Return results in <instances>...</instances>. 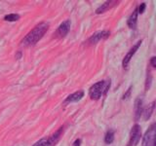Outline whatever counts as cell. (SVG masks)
<instances>
[{"label": "cell", "instance_id": "1", "mask_svg": "<svg viewBox=\"0 0 156 146\" xmlns=\"http://www.w3.org/2000/svg\"><path fill=\"white\" fill-rule=\"evenodd\" d=\"M49 24L47 23H40L34 27L32 30L27 34V36L23 38V45L24 46H32L36 44L40 39L43 37V35L48 31Z\"/></svg>", "mask_w": 156, "mask_h": 146}, {"label": "cell", "instance_id": "2", "mask_svg": "<svg viewBox=\"0 0 156 146\" xmlns=\"http://www.w3.org/2000/svg\"><path fill=\"white\" fill-rule=\"evenodd\" d=\"M110 88V80H102L93 85L89 90V96L92 99L98 100L101 97L106 95Z\"/></svg>", "mask_w": 156, "mask_h": 146}, {"label": "cell", "instance_id": "3", "mask_svg": "<svg viewBox=\"0 0 156 146\" xmlns=\"http://www.w3.org/2000/svg\"><path fill=\"white\" fill-rule=\"evenodd\" d=\"M62 131H63V127H61V128L57 131H55L52 135L45 138H41L40 140H38L37 142L34 143L32 146H55L58 143V141L60 140Z\"/></svg>", "mask_w": 156, "mask_h": 146}, {"label": "cell", "instance_id": "4", "mask_svg": "<svg viewBox=\"0 0 156 146\" xmlns=\"http://www.w3.org/2000/svg\"><path fill=\"white\" fill-rule=\"evenodd\" d=\"M141 146H156V122L151 124L146 130Z\"/></svg>", "mask_w": 156, "mask_h": 146}, {"label": "cell", "instance_id": "5", "mask_svg": "<svg viewBox=\"0 0 156 146\" xmlns=\"http://www.w3.org/2000/svg\"><path fill=\"white\" fill-rule=\"evenodd\" d=\"M141 137V128L140 126L136 124L133 126L131 131H130V139L128 146H136L139 144Z\"/></svg>", "mask_w": 156, "mask_h": 146}, {"label": "cell", "instance_id": "6", "mask_svg": "<svg viewBox=\"0 0 156 146\" xmlns=\"http://www.w3.org/2000/svg\"><path fill=\"white\" fill-rule=\"evenodd\" d=\"M141 40H140V41H138L136 42L135 45L131 48V50L127 53V55L124 57V58H123V61H122V65H123V67L125 68V69H127L128 68V65H129V63H130V61H131V58L133 57V56L136 54V52L139 50V48L140 47V45H141Z\"/></svg>", "mask_w": 156, "mask_h": 146}, {"label": "cell", "instance_id": "7", "mask_svg": "<svg viewBox=\"0 0 156 146\" xmlns=\"http://www.w3.org/2000/svg\"><path fill=\"white\" fill-rule=\"evenodd\" d=\"M110 35V32L108 30H101V31H97L95 32L93 35L89 38L88 43L89 44H97L98 42H100L101 40H104L106 39Z\"/></svg>", "mask_w": 156, "mask_h": 146}, {"label": "cell", "instance_id": "8", "mask_svg": "<svg viewBox=\"0 0 156 146\" xmlns=\"http://www.w3.org/2000/svg\"><path fill=\"white\" fill-rule=\"evenodd\" d=\"M69 30H70V21L66 19V21L62 22L61 23V26L58 27V29L55 32V35L58 38H62L69 32Z\"/></svg>", "mask_w": 156, "mask_h": 146}, {"label": "cell", "instance_id": "9", "mask_svg": "<svg viewBox=\"0 0 156 146\" xmlns=\"http://www.w3.org/2000/svg\"><path fill=\"white\" fill-rule=\"evenodd\" d=\"M83 96H84V92L83 91L75 92H73V94L68 96L66 99L63 100L62 104L66 106V104H69L70 102H77V101H79Z\"/></svg>", "mask_w": 156, "mask_h": 146}, {"label": "cell", "instance_id": "10", "mask_svg": "<svg viewBox=\"0 0 156 146\" xmlns=\"http://www.w3.org/2000/svg\"><path fill=\"white\" fill-rule=\"evenodd\" d=\"M144 106H143V99L140 97H138L135 101V120L138 121L140 119L141 115H143Z\"/></svg>", "mask_w": 156, "mask_h": 146}, {"label": "cell", "instance_id": "11", "mask_svg": "<svg viewBox=\"0 0 156 146\" xmlns=\"http://www.w3.org/2000/svg\"><path fill=\"white\" fill-rule=\"evenodd\" d=\"M155 106H156V101H152L151 103H149L147 106L145 107V108H144V111H143V116H144V121H147L151 115H152L153 111L155 109Z\"/></svg>", "mask_w": 156, "mask_h": 146}, {"label": "cell", "instance_id": "12", "mask_svg": "<svg viewBox=\"0 0 156 146\" xmlns=\"http://www.w3.org/2000/svg\"><path fill=\"white\" fill-rule=\"evenodd\" d=\"M136 23H138V10L136 8L134 10V12L130 15V17L128 18V21H127V24L131 29H136Z\"/></svg>", "mask_w": 156, "mask_h": 146}, {"label": "cell", "instance_id": "13", "mask_svg": "<svg viewBox=\"0 0 156 146\" xmlns=\"http://www.w3.org/2000/svg\"><path fill=\"white\" fill-rule=\"evenodd\" d=\"M116 4H118V1H106L105 3H104L96 10V14H102L106 11H108L109 9H111L112 7H114Z\"/></svg>", "mask_w": 156, "mask_h": 146}, {"label": "cell", "instance_id": "14", "mask_svg": "<svg viewBox=\"0 0 156 146\" xmlns=\"http://www.w3.org/2000/svg\"><path fill=\"white\" fill-rule=\"evenodd\" d=\"M114 140V131L112 130H109L106 131V134L105 135V142L106 144H111Z\"/></svg>", "mask_w": 156, "mask_h": 146}, {"label": "cell", "instance_id": "15", "mask_svg": "<svg viewBox=\"0 0 156 146\" xmlns=\"http://www.w3.org/2000/svg\"><path fill=\"white\" fill-rule=\"evenodd\" d=\"M20 19V16L18 14H9L4 17V19L7 22H16Z\"/></svg>", "mask_w": 156, "mask_h": 146}, {"label": "cell", "instance_id": "16", "mask_svg": "<svg viewBox=\"0 0 156 146\" xmlns=\"http://www.w3.org/2000/svg\"><path fill=\"white\" fill-rule=\"evenodd\" d=\"M150 84H151V74L150 72L147 73V78H146V82H145V90L147 91L150 87Z\"/></svg>", "mask_w": 156, "mask_h": 146}, {"label": "cell", "instance_id": "17", "mask_svg": "<svg viewBox=\"0 0 156 146\" xmlns=\"http://www.w3.org/2000/svg\"><path fill=\"white\" fill-rule=\"evenodd\" d=\"M145 7H146L145 3H140V6L136 8V10H138V14H143L144 12V10H145Z\"/></svg>", "mask_w": 156, "mask_h": 146}, {"label": "cell", "instance_id": "18", "mask_svg": "<svg viewBox=\"0 0 156 146\" xmlns=\"http://www.w3.org/2000/svg\"><path fill=\"white\" fill-rule=\"evenodd\" d=\"M132 88L133 87H130L128 90H127V92H125V94L123 95V96H122V99H129L130 96H131V92H132Z\"/></svg>", "mask_w": 156, "mask_h": 146}, {"label": "cell", "instance_id": "19", "mask_svg": "<svg viewBox=\"0 0 156 146\" xmlns=\"http://www.w3.org/2000/svg\"><path fill=\"white\" fill-rule=\"evenodd\" d=\"M150 64L156 68V57H152L150 58Z\"/></svg>", "mask_w": 156, "mask_h": 146}, {"label": "cell", "instance_id": "20", "mask_svg": "<svg viewBox=\"0 0 156 146\" xmlns=\"http://www.w3.org/2000/svg\"><path fill=\"white\" fill-rule=\"evenodd\" d=\"M80 144H81V139H76L74 142H73V145L72 146H80Z\"/></svg>", "mask_w": 156, "mask_h": 146}, {"label": "cell", "instance_id": "21", "mask_svg": "<svg viewBox=\"0 0 156 146\" xmlns=\"http://www.w3.org/2000/svg\"><path fill=\"white\" fill-rule=\"evenodd\" d=\"M21 57H22V53L19 51V52L17 53V55H16V58H20Z\"/></svg>", "mask_w": 156, "mask_h": 146}]
</instances>
